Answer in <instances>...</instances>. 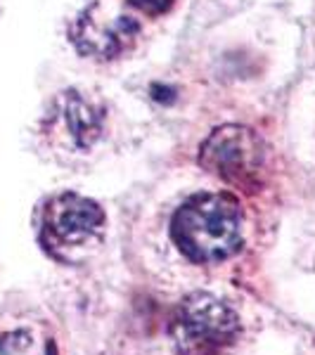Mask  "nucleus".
I'll return each instance as SVG.
<instances>
[{"instance_id":"f257e3e1","label":"nucleus","mask_w":315,"mask_h":355,"mask_svg":"<svg viewBox=\"0 0 315 355\" xmlns=\"http://www.w3.org/2000/svg\"><path fill=\"white\" fill-rule=\"evenodd\" d=\"M171 237L194 263L232 259L244 242L242 204L230 192L192 194L171 218Z\"/></svg>"},{"instance_id":"f03ea898","label":"nucleus","mask_w":315,"mask_h":355,"mask_svg":"<svg viewBox=\"0 0 315 355\" xmlns=\"http://www.w3.org/2000/svg\"><path fill=\"white\" fill-rule=\"evenodd\" d=\"M107 216L102 206L76 192H60L41 211L43 249L62 263H76L105 239Z\"/></svg>"},{"instance_id":"7ed1b4c3","label":"nucleus","mask_w":315,"mask_h":355,"mask_svg":"<svg viewBox=\"0 0 315 355\" xmlns=\"http://www.w3.org/2000/svg\"><path fill=\"white\" fill-rule=\"evenodd\" d=\"M169 334L178 355H221L237 339L239 318L219 296L194 291L176 306Z\"/></svg>"},{"instance_id":"20e7f679","label":"nucleus","mask_w":315,"mask_h":355,"mask_svg":"<svg viewBox=\"0 0 315 355\" xmlns=\"http://www.w3.org/2000/svg\"><path fill=\"white\" fill-rule=\"evenodd\" d=\"M145 38V24L130 8H117L112 0H95L74 21L71 41L78 53L93 60H119L130 55Z\"/></svg>"},{"instance_id":"39448f33","label":"nucleus","mask_w":315,"mask_h":355,"mask_svg":"<svg viewBox=\"0 0 315 355\" xmlns=\"http://www.w3.org/2000/svg\"><path fill=\"white\" fill-rule=\"evenodd\" d=\"M199 164L230 185L254 187L266 171V145L256 130L223 125L202 142Z\"/></svg>"},{"instance_id":"423d86ee","label":"nucleus","mask_w":315,"mask_h":355,"mask_svg":"<svg viewBox=\"0 0 315 355\" xmlns=\"http://www.w3.org/2000/svg\"><path fill=\"white\" fill-rule=\"evenodd\" d=\"M105 112L78 90H67L55 97L43 116L41 135L55 152L83 154L100 140Z\"/></svg>"},{"instance_id":"0eeeda50","label":"nucleus","mask_w":315,"mask_h":355,"mask_svg":"<svg viewBox=\"0 0 315 355\" xmlns=\"http://www.w3.org/2000/svg\"><path fill=\"white\" fill-rule=\"evenodd\" d=\"M0 355H57L48 324L15 320L0 324Z\"/></svg>"},{"instance_id":"6e6552de","label":"nucleus","mask_w":315,"mask_h":355,"mask_svg":"<svg viewBox=\"0 0 315 355\" xmlns=\"http://www.w3.org/2000/svg\"><path fill=\"white\" fill-rule=\"evenodd\" d=\"M121 3L137 15L150 17V19H159V17L169 15L171 10L178 5V0H121Z\"/></svg>"}]
</instances>
